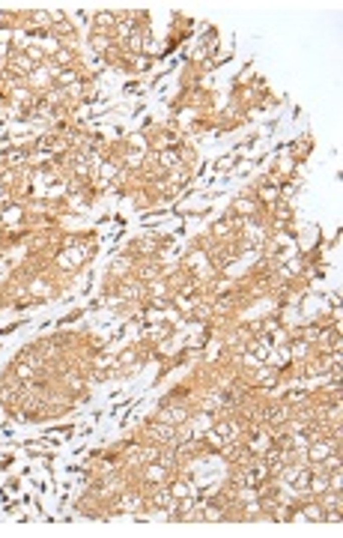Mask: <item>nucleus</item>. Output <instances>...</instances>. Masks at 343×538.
Instances as JSON below:
<instances>
[{"instance_id":"obj_1","label":"nucleus","mask_w":343,"mask_h":538,"mask_svg":"<svg viewBox=\"0 0 343 538\" xmlns=\"http://www.w3.org/2000/svg\"><path fill=\"white\" fill-rule=\"evenodd\" d=\"M117 27V15L113 12H96L93 15V33H110Z\"/></svg>"},{"instance_id":"obj_2","label":"nucleus","mask_w":343,"mask_h":538,"mask_svg":"<svg viewBox=\"0 0 343 538\" xmlns=\"http://www.w3.org/2000/svg\"><path fill=\"white\" fill-rule=\"evenodd\" d=\"M81 317H84V308H75L72 314H66V317H63V323H75V320H81Z\"/></svg>"}]
</instances>
